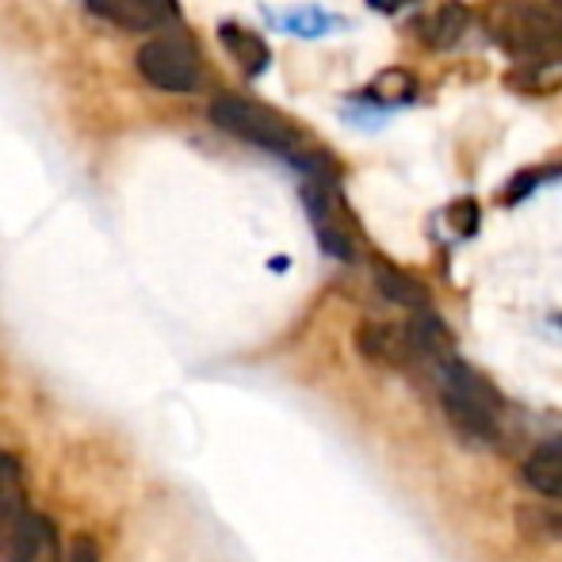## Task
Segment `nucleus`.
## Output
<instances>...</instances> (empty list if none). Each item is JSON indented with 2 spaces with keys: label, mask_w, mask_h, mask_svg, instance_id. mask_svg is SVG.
Here are the masks:
<instances>
[{
  "label": "nucleus",
  "mask_w": 562,
  "mask_h": 562,
  "mask_svg": "<svg viewBox=\"0 0 562 562\" xmlns=\"http://www.w3.org/2000/svg\"><path fill=\"white\" fill-rule=\"evenodd\" d=\"M138 74L161 92H195L203 85L200 50L184 31H165L138 50Z\"/></svg>",
  "instance_id": "7ed1b4c3"
},
{
  "label": "nucleus",
  "mask_w": 562,
  "mask_h": 562,
  "mask_svg": "<svg viewBox=\"0 0 562 562\" xmlns=\"http://www.w3.org/2000/svg\"><path fill=\"white\" fill-rule=\"evenodd\" d=\"M375 288L383 291V299H391L394 306H406V311H417V314H425L432 303L429 288H425L417 276L402 272V268L386 265V260L375 265Z\"/></svg>",
  "instance_id": "9b49d317"
},
{
  "label": "nucleus",
  "mask_w": 562,
  "mask_h": 562,
  "mask_svg": "<svg viewBox=\"0 0 562 562\" xmlns=\"http://www.w3.org/2000/svg\"><path fill=\"white\" fill-rule=\"evenodd\" d=\"M414 97H417V77L414 74H406V69H383L360 100L383 108V112H398V108H406Z\"/></svg>",
  "instance_id": "ddd939ff"
},
{
  "label": "nucleus",
  "mask_w": 562,
  "mask_h": 562,
  "mask_svg": "<svg viewBox=\"0 0 562 562\" xmlns=\"http://www.w3.org/2000/svg\"><path fill=\"white\" fill-rule=\"evenodd\" d=\"M360 352L391 368H406L417 356L414 340H409L406 326H363L360 329Z\"/></svg>",
  "instance_id": "6e6552de"
},
{
  "label": "nucleus",
  "mask_w": 562,
  "mask_h": 562,
  "mask_svg": "<svg viewBox=\"0 0 562 562\" xmlns=\"http://www.w3.org/2000/svg\"><path fill=\"white\" fill-rule=\"evenodd\" d=\"M8 559L12 562H61L58 559V536H54L50 520L27 513V520H23L20 532H15L12 548H8Z\"/></svg>",
  "instance_id": "1a4fd4ad"
},
{
  "label": "nucleus",
  "mask_w": 562,
  "mask_h": 562,
  "mask_svg": "<svg viewBox=\"0 0 562 562\" xmlns=\"http://www.w3.org/2000/svg\"><path fill=\"white\" fill-rule=\"evenodd\" d=\"M92 15L123 31H165L180 23L177 0H85Z\"/></svg>",
  "instance_id": "20e7f679"
},
{
  "label": "nucleus",
  "mask_w": 562,
  "mask_h": 562,
  "mask_svg": "<svg viewBox=\"0 0 562 562\" xmlns=\"http://www.w3.org/2000/svg\"><path fill=\"white\" fill-rule=\"evenodd\" d=\"M211 123H215L218 131L234 134V138L249 142V146L288 161L291 169H299L306 180H340V165L334 157H329L303 126H295L288 115L276 112V108H265L249 97L223 92V97L211 100Z\"/></svg>",
  "instance_id": "f257e3e1"
},
{
  "label": "nucleus",
  "mask_w": 562,
  "mask_h": 562,
  "mask_svg": "<svg viewBox=\"0 0 562 562\" xmlns=\"http://www.w3.org/2000/svg\"><path fill=\"white\" fill-rule=\"evenodd\" d=\"M467 27H471V8L459 4V0H445L437 12L417 23V35L429 50H451L467 35Z\"/></svg>",
  "instance_id": "423d86ee"
},
{
  "label": "nucleus",
  "mask_w": 562,
  "mask_h": 562,
  "mask_svg": "<svg viewBox=\"0 0 562 562\" xmlns=\"http://www.w3.org/2000/svg\"><path fill=\"white\" fill-rule=\"evenodd\" d=\"M562 77V61H528L525 69L509 74V85L513 89H551L559 85Z\"/></svg>",
  "instance_id": "2eb2a0df"
},
{
  "label": "nucleus",
  "mask_w": 562,
  "mask_h": 562,
  "mask_svg": "<svg viewBox=\"0 0 562 562\" xmlns=\"http://www.w3.org/2000/svg\"><path fill=\"white\" fill-rule=\"evenodd\" d=\"M525 482L536 494L562 502V437L543 440V445L525 459Z\"/></svg>",
  "instance_id": "9d476101"
},
{
  "label": "nucleus",
  "mask_w": 562,
  "mask_h": 562,
  "mask_svg": "<svg viewBox=\"0 0 562 562\" xmlns=\"http://www.w3.org/2000/svg\"><path fill=\"white\" fill-rule=\"evenodd\" d=\"M27 520L23 509V474L12 456H0V551L12 548L15 532Z\"/></svg>",
  "instance_id": "39448f33"
},
{
  "label": "nucleus",
  "mask_w": 562,
  "mask_h": 562,
  "mask_svg": "<svg viewBox=\"0 0 562 562\" xmlns=\"http://www.w3.org/2000/svg\"><path fill=\"white\" fill-rule=\"evenodd\" d=\"M375 12H383V15H394V12H402L406 4H417V0H368Z\"/></svg>",
  "instance_id": "a211bd4d"
},
{
  "label": "nucleus",
  "mask_w": 562,
  "mask_h": 562,
  "mask_svg": "<svg viewBox=\"0 0 562 562\" xmlns=\"http://www.w3.org/2000/svg\"><path fill=\"white\" fill-rule=\"evenodd\" d=\"M276 27L288 31V35H303V38H322V35H334V31H345L348 20L340 15L326 12V8H291V12H272Z\"/></svg>",
  "instance_id": "f8f14e48"
},
{
  "label": "nucleus",
  "mask_w": 562,
  "mask_h": 562,
  "mask_svg": "<svg viewBox=\"0 0 562 562\" xmlns=\"http://www.w3.org/2000/svg\"><path fill=\"white\" fill-rule=\"evenodd\" d=\"M406 334H409V340H414L417 352H425V356H448V352H451V334H448V326H445V322H440L432 311L417 314V318L406 326Z\"/></svg>",
  "instance_id": "4468645a"
},
{
  "label": "nucleus",
  "mask_w": 562,
  "mask_h": 562,
  "mask_svg": "<svg viewBox=\"0 0 562 562\" xmlns=\"http://www.w3.org/2000/svg\"><path fill=\"white\" fill-rule=\"evenodd\" d=\"M440 402H445L448 422L456 425L463 437L474 440H494L497 437V417H502V394L482 371H474L463 360H445L437 368Z\"/></svg>",
  "instance_id": "f03ea898"
},
{
  "label": "nucleus",
  "mask_w": 562,
  "mask_h": 562,
  "mask_svg": "<svg viewBox=\"0 0 562 562\" xmlns=\"http://www.w3.org/2000/svg\"><path fill=\"white\" fill-rule=\"evenodd\" d=\"M218 43L229 50V58L241 66L245 77H260L268 69V61H272V54H268V43L257 35V31L241 27V23H218Z\"/></svg>",
  "instance_id": "0eeeda50"
},
{
  "label": "nucleus",
  "mask_w": 562,
  "mask_h": 562,
  "mask_svg": "<svg viewBox=\"0 0 562 562\" xmlns=\"http://www.w3.org/2000/svg\"><path fill=\"white\" fill-rule=\"evenodd\" d=\"M69 562H100V551L92 540H77L74 551H69Z\"/></svg>",
  "instance_id": "f3484780"
},
{
  "label": "nucleus",
  "mask_w": 562,
  "mask_h": 562,
  "mask_svg": "<svg viewBox=\"0 0 562 562\" xmlns=\"http://www.w3.org/2000/svg\"><path fill=\"white\" fill-rule=\"evenodd\" d=\"M551 180H562V169H555V165H548V169H528L520 172V177H513L509 192H505V203H520L525 195H532L540 184H551Z\"/></svg>",
  "instance_id": "dca6fc26"
}]
</instances>
